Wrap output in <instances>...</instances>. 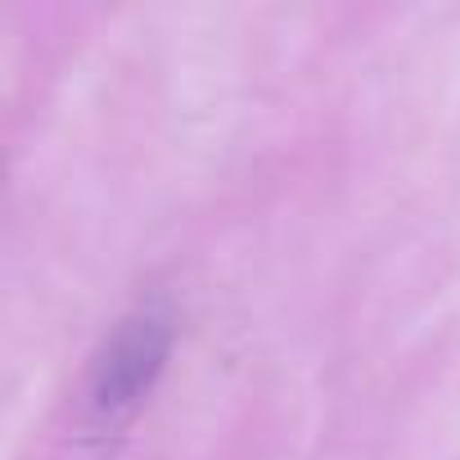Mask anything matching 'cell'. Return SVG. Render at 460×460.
<instances>
[{
    "mask_svg": "<svg viewBox=\"0 0 460 460\" xmlns=\"http://www.w3.org/2000/svg\"><path fill=\"white\" fill-rule=\"evenodd\" d=\"M167 343H172V325L163 312L145 307L136 316H127L118 325V334L109 339L104 357L95 361V375H91V415L100 420H118L127 415L154 384V375L163 370V357H167Z\"/></svg>",
    "mask_w": 460,
    "mask_h": 460,
    "instance_id": "1",
    "label": "cell"
}]
</instances>
